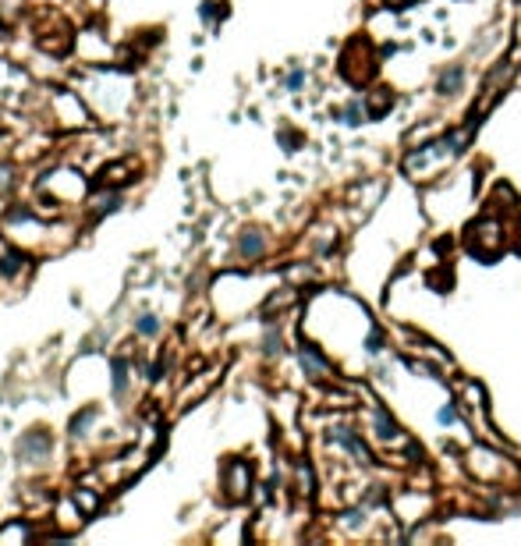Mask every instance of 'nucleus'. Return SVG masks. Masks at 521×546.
Wrapping results in <instances>:
<instances>
[{
  "label": "nucleus",
  "mask_w": 521,
  "mask_h": 546,
  "mask_svg": "<svg viewBox=\"0 0 521 546\" xmlns=\"http://www.w3.org/2000/svg\"><path fill=\"white\" fill-rule=\"evenodd\" d=\"M11 185H14V167L0 164V196H4V192H11Z\"/></svg>",
  "instance_id": "15"
},
{
  "label": "nucleus",
  "mask_w": 521,
  "mask_h": 546,
  "mask_svg": "<svg viewBox=\"0 0 521 546\" xmlns=\"http://www.w3.org/2000/svg\"><path fill=\"white\" fill-rule=\"evenodd\" d=\"M301 82H305V75H301V71H294V75H291V78H287V89H298V85H301Z\"/></svg>",
  "instance_id": "18"
},
{
  "label": "nucleus",
  "mask_w": 521,
  "mask_h": 546,
  "mask_svg": "<svg viewBox=\"0 0 521 546\" xmlns=\"http://www.w3.org/2000/svg\"><path fill=\"white\" fill-rule=\"evenodd\" d=\"M75 508L82 511V515H96V508H100V500L89 493V490H75Z\"/></svg>",
  "instance_id": "12"
},
{
  "label": "nucleus",
  "mask_w": 521,
  "mask_h": 546,
  "mask_svg": "<svg viewBox=\"0 0 521 546\" xmlns=\"http://www.w3.org/2000/svg\"><path fill=\"white\" fill-rule=\"evenodd\" d=\"M238 252H242L245 259H256V256H262V235H259V231H245V235L238 238Z\"/></svg>",
  "instance_id": "6"
},
{
  "label": "nucleus",
  "mask_w": 521,
  "mask_h": 546,
  "mask_svg": "<svg viewBox=\"0 0 521 546\" xmlns=\"http://www.w3.org/2000/svg\"><path fill=\"white\" fill-rule=\"evenodd\" d=\"M301 365L308 369V376H330V365H326L312 348H301Z\"/></svg>",
  "instance_id": "7"
},
{
  "label": "nucleus",
  "mask_w": 521,
  "mask_h": 546,
  "mask_svg": "<svg viewBox=\"0 0 521 546\" xmlns=\"http://www.w3.org/2000/svg\"><path fill=\"white\" fill-rule=\"evenodd\" d=\"M135 174H139V164H135V160L103 164L100 174H96V188H124L128 181H135Z\"/></svg>",
  "instance_id": "2"
},
{
  "label": "nucleus",
  "mask_w": 521,
  "mask_h": 546,
  "mask_svg": "<svg viewBox=\"0 0 521 546\" xmlns=\"http://www.w3.org/2000/svg\"><path fill=\"white\" fill-rule=\"evenodd\" d=\"M110 369H114V394H124V387H128V362L124 358H114Z\"/></svg>",
  "instance_id": "10"
},
{
  "label": "nucleus",
  "mask_w": 521,
  "mask_h": 546,
  "mask_svg": "<svg viewBox=\"0 0 521 546\" xmlns=\"http://www.w3.org/2000/svg\"><path fill=\"white\" fill-rule=\"evenodd\" d=\"M135 326H139V333H146V337H153V333L160 330L156 316H149V312H146V316H139V323H135Z\"/></svg>",
  "instance_id": "14"
},
{
  "label": "nucleus",
  "mask_w": 521,
  "mask_h": 546,
  "mask_svg": "<svg viewBox=\"0 0 521 546\" xmlns=\"http://www.w3.org/2000/svg\"><path fill=\"white\" fill-rule=\"evenodd\" d=\"M21 263H25V259H21L18 252H11V249L0 245V273H18L21 270Z\"/></svg>",
  "instance_id": "13"
},
{
  "label": "nucleus",
  "mask_w": 521,
  "mask_h": 546,
  "mask_svg": "<svg viewBox=\"0 0 521 546\" xmlns=\"http://www.w3.org/2000/svg\"><path fill=\"white\" fill-rule=\"evenodd\" d=\"M21 4L25 0H0V28H11L14 18L21 14Z\"/></svg>",
  "instance_id": "8"
},
{
  "label": "nucleus",
  "mask_w": 521,
  "mask_h": 546,
  "mask_svg": "<svg viewBox=\"0 0 521 546\" xmlns=\"http://www.w3.org/2000/svg\"><path fill=\"white\" fill-rule=\"evenodd\" d=\"M440 422H454V408H444L440 412Z\"/></svg>",
  "instance_id": "19"
},
{
  "label": "nucleus",
  "mask_w": 521,
  "mask_h": 546,
  "mask_svg": "<svg viewBox=\"0 0 521 546\" xmlns=\"http://www.w3.org/2000/svg\"><path fill=\"white\" fill-rule=\"evenodd\" d=\"M262 351H266V355H280V337H276L273 330L266 333V341H262Z\"/></svg>",
  "instance_id": "16"
},
{
  "label": "nucleus",
  "mask_w": 521,
  "mask_h": 546,
  "mask_svg": "<svg viewBox=\"0 0 521 546\" xmlns=\"http://www.w3.org/2000/svg\"><path fill=\"white\" fill-rule=\"evenodd\" d=\"M465 82V71L461 68H451L444 78H440V96H454V89Z\"/></svg>",
  "instance_id": "9"
},
{
  "label": "nucleus",
  "mask_w": 521,
  "mask_h": 546,
  "mask_svg": "<svg viewBox=\"0 0 521 546\" xmlns=\"http://www.w3.org/2000/svg\"><path fill=\"white\" fill-rule=\"evenodd\" d=\"M96 422V408H85L82 415H75L71 419V437H85V429Z\"/></svg>",
  "instance_id": "11"
},
{
  "label": "nucleus",
  "mask_w": 521,
  "mask_h": 546,
  "mask_svg": "<svg viewBox=\"0 0 521 546\" xmlns=\"http://www.w3.org/2000/svg\"><path fill=\"white\" fill-rule=\"evenodd\" d=\"M344 121H348V124H362V110H358V107L351 103V107L344 110Z\"/></svg>",
  "instance_id": "17"
},
{
  "label": "nucleus",
  "mask_w": 521,
  "mask_h": 546,
  "mask_svg": "<svg viewBox=\"0 0 521 546\" xmlns=\"http://www.w3.org/2000/svg\"><path fill=\"white\" fill-rule=\"evenodd\" d=\"M249 490H252V465L242 461V458H231L224 465V493H227V500L242 504L249 497Z\"/></svg>",
  "instance_id": "1"
},
{
  "label": "nucleus",
  "mask_w": 521,
  "mask_h": 546,
  "mask_svg": "<svg viewBox=\"0 0 521 546\" xmlns=\"http://www.w3.org/2000/svg\"><path fill=\"white\" fill-rule=\"evenodd\" d=\"M32 540V529H28V522H21V518H14V522H7L4 529H0V546L7 543H28Z\"/></svg>",
  "instance_id": "5"
},
{
  "label": "nucleus",
  "mask_w": 521,
  "mask_h": 546,
  "mask_svg": "<svg viewBox=\"0 0 521 546\" xmlns=\"http://www.w3.org/2000/svg\"><path fill=\"white\" fill-rule=\"evenodd\" d=\"M53 107H57V114H60V121L68 124V128H75V124H85L89 121V114H85V107L71 96V92H57L53 96Z\"/></svg>",
  "instance_id": "4"
},
{
  "label": "nucleus",
  "mask_w": 521,
  "mask_h": 546,
  "mask_svg": "<svg viewBox=\"0 0 521 546\" xmlns=\"http://www.w3.org/2000/svg\"><path fill=\"white\" fill-rule=\"evenodd\" d=\"M50 451H53V440H50V433H43V429H32V433H25V437L18 440V458L28 461V465H43V461L50 458Z\"/></svg>",
  "instance_id": "3"
}]
</instances>
